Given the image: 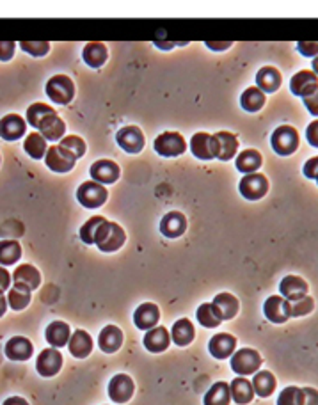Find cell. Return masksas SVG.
<instances>
[{"label": "cell", "instance_id": "obj_1", "mask_svg": "<svg viewBox=\"0 0 318 405\" xmlns=\"http://www.w3.org/2000/svg\"><path fill=\"white\" fill-rule=\"evenodd\" d=\"M124 240H127V235H124L123 227L118 223L105 220V223L98 227V232H96L95 244L98 245L100 251L114 252L124 244Z\"/></svg>", "mask_w": 318, "mask_h": 405}, {"label": "cell", "instance_id": "obj_2", "mask_svg": "<svg viewBox=\"0 0 318 405\" xmlns=\"http://www.w3.org/2000/svg\"><path fill=\"white\" fill-rule=\"evenodd\" d=\"M270 144H272L274 151L281 157L294 155L299 148V132L290 124H281L274 130Z\"/></svg>", "mask_w": 318, "mask_h": 405}, {"label": "cell", "instance_id": "obj_3", "mask_svg": "<svg viewBox=\"0 0 318 405\" xmlns=\"http://www.w3.org/2000/svg\"><path fill=\"white\" fill-rule=\"evenodd\" d=\"M261 363H263V359L254 348L235 350V354L232 356V370L238 377L254 375L256 372H260Z\"/></svg>", "mask_w": 318, "mask_h": 405}, {"label": "cell", "instance_id": "obj_4", "mask_svg": "<svg viewBox=\"0 0 318 405\" xmlns=\"http://www.w3.org/2000/svg\"><path fill=\"white\" fill-rule=\"evenodd\" d=\"M46 95L57 105H68L75 96V84L68 75H55L46 82Z\"/></svg>", "mask_w": 318, "mask_h": 405}, {"label": "cell", "instance_id": "obj_5", "mask_svg": "<svg viewBox=\"0 0 318 405\" xmlns=\"http://www.w3.org/2000/svg\"><path fill=\"white\" fill-rule=\"evenodd\" d=\"M153 148L160 157L174 158L185 153L187 142L182 133L178 132H164L155 139Z\"/></svg>", "mask_w": 318, "mask_h": 405}, {"label": "cell", "instance_id": "obj_6", "mask_svg": "<svg viewBox=\"0 0 318 405\" xmlns=\"http://www.w3.org/2000/svg\"><path fill=\"white\" fill-rule=\"evenodd\" d=\"M240 194L244 196L249 201H258V199L265 198V194L269 192V180L261 173L245 174L244 178L240 180Z\"/></svg>", "mask_w": 318, "mask_h": 405}, {"label": "cell", "instance_id": "obj_7", "mask_svg": "<svg viewBox=\"0 0 318 405\" xmlns=\"http://www.w3.org/2000/svg\"><path fill=\"white\" fill-rule=\"evenodd\" d=\"M109 192L104 185L96 182H84L77 191V199L86 208H100L107 201Z\"/></svg>", "mask_w": 318, "mask_h": 405}, {"label": "cell", "instance_id": "obj_8", "mask_svg": "<svg viewBox=\"0 0 318 405\" xmlns=\"http://www.w3.org/2000/svg\"><path fill=\"white\" fill-rule=\"evenodd\" d=\"M263 313L272 323H285L292 319V302L281 295H272L265 301Z\"/></svg>", "mask_w": 318, "mask_h": 405}, {"label": "cell", "instance_id": "obj_9", "mask_svg": "<svg viewBox=\"0 0 318 405\" xmlns=\"http://www.w3.org/2000/svg\"><path fill=\"white\" fill-rule=\"evenodd\" d=\"M189 146L192 155L199 160H212V158L217 157V151H219V144H217L215 135H210L207 132H198L196 135H192Z\"/></svg>", "mask_w": 318, "mask_h": 405}, {"label": "cell", "instance_id": "obj_10", "mask_svg": "<svg viewBox=\"0 0 318 405\" xmlns=\"http://www.w3.org/2000/svg\"><path fill=\"white\" fill-rule=\"evenodd\" d=\"M75 162H77V158L71 153H68L66 149L61 148L59 144L50 146L46 149L45 166L50 171H54V173H68V171H71L75 167Z\"/></svg>", "mask_w": 318, "mask_h": 405}, {"label": "cell", "instance_id": "obj_11", "mask_svg": "<svg viewBox=\"0 0 318 405\" xmlns=\"http://www.w3.org/2000/svg\"><path fill=\"white\" fill-rule=\"evenodd\" d=\"M116 141L120 148L127 153H141L142 148H144V133L139 126H123L121 130H118Z\"/></svg>", "mask_w": 318, "mask_h": 405}, {"label": "cell", "instance_id": "obj_12", "mask_svg": "<svg viewBox=\"0 0 318 405\" xmlns=\"http://www.w3.org/2000/svg\"><path fill=\"white\" fill-rule=\"evenodd\" d=\"M133 391H135L133 381L124 373H118L109 382V397L116 404H127L133 397Z\"/></svg>", "mask_w": 318, "mask_h": 405}, {"label": "cell", "instance_id": "obj_13", "mask_svg": "<svg viewBox=\"0 0 318 405\" xmlns=\"http://www.w3.org/2000/svg\"><path fill=\"white\" fill-rule=\"evenodd\" d=\"M61 368H62V356L57 348L54 347L45 348V350L37 356L36 370L41 377L50 379V377L57 375V373L61 372Z\"/></svg>", "mask_w": 318, "mask_h": 405}, {"label": "cell", "instance_id": "obj_14", "mask_svg": "<svg viewBox=\"0 0 318 405\" xmlns=\"http://www.w3.org/2000/svg\"><path fill=\"white\" fill-rule=\"evenodd\" d=\"M290 91L292 95L301 96V98L313 95L318 91V77L311 70L299 71L290 80Z\"/></svg>", "mask_w": 318, "mask_h": 405}, {"label": "cell", "instance_id": "obj_15", "mask_svg": "<svg viewBox=\"0 0 318 405\" xmlns=\"http://www.w3.org/2000/svg\"><path fill=\"white\" fill-rule=\"evenodd\" d=\"M89 173H91L93 182L100 183V185H111V183H114L120 178L121 171L116 162L104 158V160H96Z\"/></svg>", "mask_w": 318, "mask_h": 405}, {"label": "cell", "instance_id": "obj_16", "mask_svg": "<svg viewBox=\"0 0 318 405\" xmlns=\"http://www.w3.org/2000/svg\"><path fill=\"white\" fill-rule=\"evenodd\" d=\"M27 132V121L18 114H8L0 120V137L4 141H18Z\"/></svg>", "mask_w": 318, "mask_h": 405}, {"label": "cell", "instance_id": "obj_17", "mask_svg": "<svg viewBox=\"0 0 318 405\" xmlns=\"http://www.w3.org/2000/svg\"><path fill=\"white\" fill-rule=\"evenodd\" d=\"M208 350L215 359H227L232 357L236 350V338L227 332L215 335L208 343Z\"/></svg>", "mask_w": 318, "mask_h": 405}, {"label": "cell", "instance_id": "obj_18", "mask_svg": "<svg viewBox=\"0 0 318 405\" xmlns=\"http://www.w3.org/2000/svg\"><path fill=\"white\" fill-rule=\"evenodd\" d=\"M158 320H160V310L157 304H151V302L141 304L133 313V323L141 331H149V329L157 327Z\"/></svg>", "mask_w": 318, "mask_h": 405}, {"label": "cell", "instance_id": "obj_19", "mask_svg": "<svg viewBox=\"0 0 318 405\" xmlns=\"http://www.w3.org/2000/svg\"><path fill=\"white\" fill-rule=\"evenodd\" d=\"M279 294L290 302L301 301L308 295V283L299 276H286L279 283Z\"/></svg>", "mask_w": 318, "mask_h": 405}, {"label": "cell", "instance_id": "obj_20", "mask_svg": "<svg viewBox=\"0 0 318 405\" xmlns=\"http://www.w3.org/2000/svg\"><path fill=\"white\" fill-rule=\"evenodd\" d=\"M32 343L30 339L24 338V336H12L11 339H8L6 343L4 352L6 357L11 361H27L32 357Z\"/></svg>", "mask_w": 318, "mask_h": 405}, {"label": "cell", "instance_id": "obj_21", "mask_svg": "<svg viewBox=\"0 0 318 405\" xmlns=\"http://www.w3.org/2000/svg\"><path fill=\"white\" fill-rule=\"evenodd\" d=\"M187 229V219L182 211H169L160 220V233L167 238H178Z\"/></svg>", "mask_w": 318, "mask_h": 405}, {"label": "cell", "instance_id": "obj_22", "mask_svg": "<svg viewBox=\"0 0 318 405\" xmlns=\"http://www.w3.org/2000/svg\"><path fill=\"white\" fill-rule=\"evenodd\" d=\"M12 281H15V285L24 286V288L32 292V290H36L37 286H39V283H41V274H39V270H37L34 265H18V269L12 274Z\"/></svg>", "mask_w": 318, "mask_h": 405}, {"label": "cell", "instance_id": "obj_23", "mask_svg": "<svg viewBox=\"0 0 318 405\" xmlns=\"http://www.w3.org/2000/svg\"><path fill=\"white\" fill-rule=\"evenodd\" d=\"M70 338H71V329L66 322H59V320H55V322H52L48 327H46L45 339L48 341L50 347L62 348L64 345H68Z\"/></svg>", "mask_w": 318, "mask_h": 405}, {"label": "cell", "instance_id": "obj_24", "mask_svg": "<svg viewBox=\"0 0 318 405\" xmlns=\"http://www.w3.org/2000/svg\"><path fill=\"white\" fill-rule=\"evenodd\" d=\"M39 133L45 137L46 141H59L61 137H64L66 133V123L57 116V112L55 114H50L46 116L45 120L41 121V124L37 126Z\"/></svg>", "mask_w": 318, "mask_h": 405}, {"label": "cell", "instance_id": "obj_25", "mask_svg": "<svg viewBox=\"0 0 318 405\" xmlns=\"http://www.w3.org/2000/svg\"><path fill=\"white\" fill-rule=\"evenodd\" d=\"M68 348H70V354L77 359H86L93 350V339L91 336L87 335L86 331L79 329L71 335L70 341H68Z\"/></svg>", "mask_w": 318, "mask_h": 405}, {"label": "cell", "instance_id": "obj_26", "mask_svg": "<svg viewBox=\"0 0 318 405\" xmlns=\"http://www.w3.org/2000/svg\"><path fill=\"white\" fill-rule=\"evenodd\" d=\"M283 77L274 66H263L256 73V87L263 93H276L281 87Z\"/></svg>", "mask_w": 318, "mask_h": 405}, {"label": "cell", "instance_id": "obj_27", "mask_svg": "<svg viewBox=\"0 0 318 405\" xmlns=\"http://www.w3.org/2000/svg\"><path fill=\"white\" fill-rule=\"evenodd\" d=\"M98 345L107 354L118 352L121 348V345H123V331L116 326L104 327L98 336Z\"/></svg>", "mask_w": 318, "mask_h": 405}, {"label": "cell", "instance_id": "obj_28", "mask_svg": "<svg viewBox=\"0 0 318 405\" xmlns=\"http://www.w3.org/2000/svg\"><path fill=\"white\" fill-rule=\"evenodd\" d=\"M171 336L165 327H153V329H149L144 336V347L148 348L149 352H153V354L167 350Z\"/></svg>", "mask_w": 318, "mask_h": 405}, {"label": "cell", "instance_id": "obj_29", "mask_svg": "<svg viewBox=\"0 0 318 405\" xmlns=\"http://www.w3.org/2000/svg\"><path fill=\"white\" fill-rule=\"evenodd\" d=\"M196 329L192 326V322L187 319H180L178 322H174L173 331H171V339L174 341V345L178 347H187L194 341Z\"/></svg>", "mask_w": 318, "mask_h": 405}, {"label": "cell", "instance_id": "obj_30", "mask_svg": "<svg viewBox=\"0 0 318 405\" xmlns=\"http://www.w3.org/2000/svg\"><path fill=\"white\" fill-rule=\"evenodd\" d=\"M82 57L87 66H91V68L104 66L109 57L107 46H105L104 43H96V41L87 43V45L84 46Z\"/></svg>", "mask_w": 318, "mask_h": 405}, {"label": "cell", "instance_id": "obj_31", "mask_svg": "<svg viewBox=\"0 0 318 405\" xmlns=\"http://www.w3.org/2000/svg\"><path fill=\"white\" fill-rule=\"evenodd\" d=\"M230 391H232L233 402L238 405L251 404L252 398H254V389H252L251 381H249V379H244V377H236V379H233L232 386H230Z\"/></svg>", "mask_w": 318, "mask_h": 405}, {"label": "cell", "instance_id": "obj_32", "mask_svg": "<svg viewBox=\"0 0 318 405\" xmlns=\"http://www.w3.org/2000/svg\"><path fill=\"white\" fill-rule=\"evenodd\" d=\"M217 144H219V151H217V158L223 162L232 160L238 151V139L230 132H217L215 133Z\"/></svg>", "mask_w": 318, "mask_h": 405}, {"label": "cell", "instance_id": "obj_33", "mask_svg": "<svg viewBox=\"0 0 318 405\" xmlns=\"http://www.w3.org/2000/svg\"><path fill=\"white\" fill-rule=\"evenodd\" d=\"M251 384H252V389H254V395H258V397L261 398H267L276 391L277 381L272 373L263 370V372L254 373Z\"/></svg>", "mask_w": 318, "mask_h": 405}, {"label": "cell", "instance_id": "obj_34", "mask_svg": "<svg viewBox=\"0 0 318 405\" xmlns=\"http://www.w3.org/2000/svg\"><path fill=\"white\" fill-rule=\"evenodd\" d=\"M236 169L240 171V173L244 174H252L256 173L258 169L261 167V164H263V157H261L260 151H256V149H245V151H242V153L236 157Z\"/></svg>", "mask_w": 318, "mask_h": 405}, {"label": "cell", "instance_id": "obj_35", "mask_svg": "<svg viewBox=\"0 0 318 405\" xmlns=\"http://www.w3.org/2000/svg\"><path fill=\"white\" fill-rule=\"evenodd\" d=\"M212 304L217 308V311H219L221 319L223 320H232L233 317L238 313V308H240L238 299H236L235 295L227 294V292H224V294H217V297L214 299Z\"/></svg>", "mask_w": 318, "mask_h": 405}, {"label": "cell", "instance_id": "obj_36", "mask_svg": "<svg viewBox=\"0 0 318 405\" xmlns=\"http://www.w3.org/2000/svg\"><path fill=\"white\" fill-rule=\"evenodd\" d=\"M265 102H267V96L261 89H258L256 86L254 87H247L242 96H240V105L242 109L247 112H258L260 109H263Z\"/></svg>", "mask_w": 318, "mask_h": 405}, {"label": "cell", "instance_id": "obj_37", "mask_svg": "<svg viewBox=\"0 0 318 405\" xmlns=\"http://www.w3.org/2000/svg\"><path fill=\"white\" fill-rule=\"evenodd\" d=\"M205 405H230L232 402V391L227 382H217L207 391L203 398Z\"/></svg>", "mask_w": 318, "mask_h": 405}, {"label": "cell", "instance_id": "obj_38", "mask_svg": "<svg viewBox=\"0 0 318 405\" xmlns=\"http://www.w3.org/2000/svg\"><path fill=\"white\" fill-rule=\"evenodd\" d=\"M24 149L27 151V155H29L30 158H34V160H41V158H45L46 149H48L46 148V139L39 132L29 133V135L25 137Z\"/></svg>", "mask_w": 318, "mask_h": 405}, {"label": "cell", "instance_id": "obj_39", "mask_svg": "<svg viewBox=\"0 0 318 405\" xmlns=\"http://www.w3.org/2000/svg\"><path fill=\"white\" fill-rule=\"evenodd\" d=\"M196 317H198V322L201 323L203 327H207V329H214V327L221 326V322H223L219 311H217V308H215L212 302L201 304V306L198 308Z\"/></svg>", "mask_w": 318, "mask_h": 405}, {"label": "cell", "instance_id": "obj_40", "mask_svg": "<svg viewBox=\"0 0 318 405\" xmlns=\"http://www.w3.org/2000/svg\"><path fill=\"white\" fill-rule=\"evenodd\" d=\"M21 258V245L17 240H0V265H15Z\"/></svg>", "mask_w": 318, "mask_h": 405}, {"label": "cell", "instance_id": "obj_41", "mask_svg": "<svg viewBox=\"0 0 318 405\" xmlns=\"http://www.w3.org/2000/svg\"><path fill=\"white\" fill-rule=\"evenodd\" d=\"M30 302V290L24 288V286L15 285L12 288H9L8 292V304L11 310L21 311L29 306Z\"/></svg>", "mask_w": 318, "mask_h": 405}, {"label": "cell", "instance_id": "obj_42", "mask_svg": "<svg viewBox=\"0 0 318 405\" xmlns=\"http://www.w3.org/2000/svg\"><path fill=\"white\" fill-rule=\"evenodd\" d=\"M50 114H55V109H52L46 104H41V102L32 104L27 109V124H30L32 129H37L41 124V121L46 116H50Z\"/></svg>", "mask_w": 318, "mask_h": 405}, {"label": "cell", "instance_id": "obj_43", "mask_svg": "<svg viewBox=\"0 0 318 405\" xmlns=\"http://www.w3.org/2000/svg\"><path fill=\"white\" fill-rule=\"evenodd\" d=\"M105 220H107V219H104V217H100V215H96V217H91V219L87 220V223L84 224L82 227H80V238H82L84 244H87V245L95 244L96 232H98V227L102 226V224H104Z\"/></svg>", "mask_w": 318, "mask_h": 405}, {"label": "cell", "instance_id": "obj_44", "mask_svg": "<svg viewBox=\"0 0 318 405\" xmlns=\"http://www.w3.org/2000/svg\"><path fill=\"white\" fill-rule=\"evenodd\" d=\"M59 146L66 149L68 153L73 155V157L77 158V160H79L80 157H84V155H86V142H84L79 135L62 137L61 142H59Z\"/></svg>", "mask_w": 318, "mask_h": 405}, {"label": "cell", "instance_id": "obj_45", "mask_svg": "<svg viewBox=\"0 0 318 405\" xmlns=\"http://www.w3.org/2000/svg\"><path fill=\"white\" fill-rule=\"evenodd\" d=\"M277 405H304V393L297 386H288L277 397Z\"/></svg>", "mask_w": 318, "mask_h": 405}, {"label": "cell", "instance_id": "obj_46", "mask_svg": "<svg viewBox=\"0 0 318 405\" xmlns=\"http://www.w3.org/2000/svg\"><path fill=\"white\" fill-rule=\"evenodd\" d=\"M20 48L32 57H43L50 52L48 41H21Z\"/></svg>", "mask_w": 318, "mask_h": 405}, {"label": "cell", "instance_id": "obj_47", "mask_svg": "<svg viewBox=\"0 0 318 405\" xmlns=\"http://www.w3.org/2000/svg\"><path fill=\"white\" fill-rule=\"evenodd\" d=\"M315 308V301L306 295V297H302L301 301L292 302V317H306L313 311Z\"/></svg>", "mask_w": 318, "mask_h": 405}, {"label": "cell", "instance_id": "obj_48", "mask_svg": "<svg viewBox=\"0 0 318 405\" xmlns=\"http://www.w3.org/2000/svg\"><path fill=\"white\" fill-rule=\"evenodd\" d=\"M299 54L304 57H318V41H299L297 43Z\"/></svg>", "mask_w": 318, "mask_h": 405}, {"label": "cell", "instance_id": "obj_49", "mask_svg": "<svg viewBox=\"0 0 318 405\" xmlns=\"http://www.w3.org/2000/svg\"><path fill=\"white\" fill-rule=\"evenodd\" d=\"M17 50V43L15 41H0V61H11Z\"/></svg>", "mask_w": 318, "mask_h": 405}, {"label": "cell", "instance_id": "obj_50", "mask_svg": "<svg viewBox=\"0 0 318 405\" xmlns=\"http://www.w3.org/2000/svg\"><path fill=\"white\" fill-rule=\"evenodd\" d=\"M302 171H304V176H306V178L317 180L318 182V155L317 157L310 158V160L304 164V169Z\"/></svg>", "mask_w": 318, "mask_h": 405}, {"label": "cell", "instance_id": "obj_51", "mask_svg": "<svg viewBox=\"0 0 318 405\" xmlns=\"http://www.w3.org/2000/svg\"><path fill=\"white\" fill-rule=\"evenodd\" d=\"M302 102H304V107L310 111L311 116L318 117V91L313 93V95L306 96V98H302Z\"/></svg>", "mask_w": 318, "mask_h": 405}, {"label": "cell", "instance_id": "obj_52", "mask_svg": "<svg viewBox=\"0 0 318 405\" xmlns=\"http://www.w3.org/2000/svg\"><path fill=\"white\" fill-rule=\"evenodd\" d=\"M306 139L313 148H318V120H315L313 123L308 124Z\"/></svg>", "mask_w": 318, "mask_h": 405}, {"label": "cell", "instance_id": "obj_53", "mask_svg": "<svg viewBox=\"0 0 318 405\" xmlns=\"http://www.w3.org/2000/svg\"><path fill=\"white\" fill-rule=\"evenodd\" d=\"M304 393V405H318V391L313 388H302Z\"/></svg>", "mask_w": 318, "mask_h": 405}, {"label": "cell", "instance_id": "obj_54", "mask_svg": "<svg viewBox=\"0 0 318 405\" xmlns=\"http://www.w3.org/2000/svg\"><path fill=\"white\" fill-rule=\"evenodd\" d=\"M11 281V274H9L4 267H0V294H4L6 290H9Z\"/></svg>", "mask_w": 318, "mask_h": 405}, {"label": "cell", "instance_id": "obj_55", "mask_svg": "<svg viewBox=\"0 0 318 405\" xmlns=\"http://www.w3.org/2000/svg\"><path fill=\"white\" fill-rule=\"evenodd\" d=\"M2 405H29V402L21 397H9L8 400H4V404Z\"/></svg>", "mask_w": 318, "mask_h": 405}, {"label": "cell", "instance_id": "obj_56", "mask_svg": "<svg viewBox=\"0 0 318 405\" xmlns=\"http://www.w3.org/2000/svg\"><path fill=\"white\" fill-rule=\"evenodd\" d=\"M207 46H208V48H212V50H226V48H230V46H232V43H230V41H226V43H212V41H208Z\"/></svg>", "mask_w": 318, "mask_h": 405}, {"label": "cell", "instance_id": "obj_57", "mask_svg": "<svg viewBox=\"0 0 318 405\" xmlns=\"http://www.w3.org/2000/svg\"><path fill=\"white\" fill-rule=\"evenodd\" d=\"M8 297H4V294H0V317H4L6 311H8Z\"/></svg>", "mask_w": 318, "mask_h": 405}, {"label": "cell", "instance_id": "obj_58", "mask_svg": "<svg viewBox=\"0 0 318 405\" xmlns=\"http://www.w3.org/2000/svg\"><path fill=\"white\" fill-rule=\"evenodd\" d=\"M313 73L318 77V57L313 59Z\"/></svg>", "mask_w": 318, "mask_h": 405}, {"label": "cell", "instance_id": "obj_59", "mask_svg": "<svg viewBox=\"0 0 318 405\" xmlns=\"http://www.w3.org/2000/svg\"><path fill=\"white\" fill-rule=\"evenodd\" d=\"M317 183H318V182H317Z\"/></svg>", "mask_w": 318, "mask_h": 405}]
</instances>
